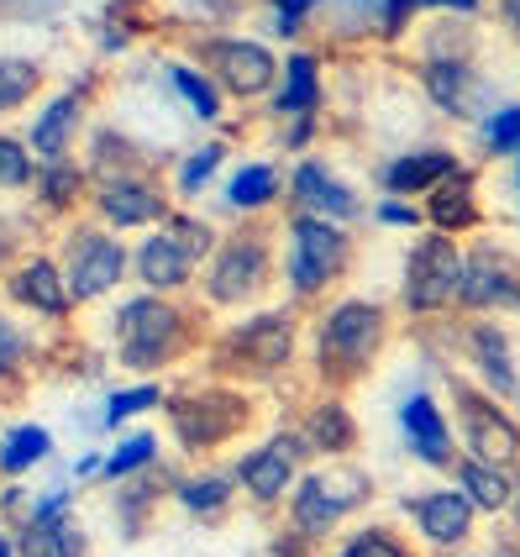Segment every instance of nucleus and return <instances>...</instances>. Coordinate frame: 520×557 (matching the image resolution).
<instances>
[{
  "instance_id": "1",
  "label": "nucleus",
  "mask_w": 520,
  "mask_h": 557,
  "mask_svg": "<svg viewBox=\"0 0 520 557\" xmlns=\"http://www.w3.org/2000/svg\"><path fill=\"white\" fill-rule=\"evenodd\" d=\"M179 342V310L143 295L122 310V363L132 369H158Z\"/></svg>"
},
{
  "instance_id": "2",
  "label": "nucleus",
  "mask_w": 520,
  "mask_h": 557,
  "mask_svg": "<svg viewBox=\"0 0 520 557\" xmlns=\"http://www.w3.org/2000/svg\"><path fill=\"white\" fill-rule=\"evenodd\" d=\"M247 421V400L226 389H200L189 400H174V432L184 447H215Z\"/></svg>"
},
{
  "instance_id": "3",
  "label": "nucleus",
  "mask_w": 520,
  "mask_h": 557,
  "mask_svg": "<svg viewBox=\"0 0 520 557\" xmlns=\"http://www.w3.org/2000/svg\"><path fill=\"white\" fill-rule=\"evenodd\" d=\"M363 495L368 479H358V473H315L295 490V527L306 536H326Z\"/></svg>"
},
{
  "instance_id": "4",
  "label": "nucleus",
  "mask_w": 520,
  "mask_h": 557,
  "mask_svg": "<svg viewBox=\"0 0 520 557\" xmlns=\"http://www.w3.org/2000/svg\"><path fill=\"white\" fill-rule=\"evenodd\" d=\"M342 263H347V237H342L337 226H326L321 216L295 221V252H289L295 289H321L326 278L342 274Z\"/></svg>"
},
{
  "instance_id": "5",
  "label": "nucleus",
  "mask_w": 520,
  "mask_h": 557,
  "mask_svg": "<svg viewBox=\"0 0 520 557\" xmlns=\"http://www.w3.org/2000/svg\"><path fill=\"white\" fill-rule=\"evenodd\" d=\"M458 405H462V436H468V447H473V458L479 463H516L520 458V426L499 410L494 400L484 395H473V389H458Z\"/></svg>"
},
{
  "instance_id": "6",
  "label": "nucleus",
  "mask_w": 520,
  "mask_h": 557,
  "mask_svg": "<svg viewBox=\"0 0 520 557\" xmlns=\"http://www.w3.org/2000/svg\"><path fill=\"white\" fill-rule=\"evenodd\" d=\"M462 263L458 248L447 237H426L421 248L410 252V278H405V295L416 310H436L453 300V289H462Z\"/></svg>"
},
{
  "instance_id": "7",
  "label": "nucleus",
  "mask_w": 520,
  "mask_h": 557,
  "mask_svg": "<svg viewBox=\"0 0 520 557\" xmlns=\"http://www.w3.org/2000/svg\"><path fill=\"white\" fill-rule=\"evenodd\" d=\"M379 337H384V315H379V306L347 300V306L332 310V321H326V332H321V347L337 358L342 369H358V363L373 358Z\"/></svg>"
},
{
  "instance_id": "8",
  "label": "nucleus",
  "mask_w": 520,
  "mask_h": 557,
  "mask_svg": "<svg viewBox=\"0 0 520 557\" xmlns=\"http://www.w3.org/2000/svg\"><path fill=\"white\" fill-rule=\"evenodd\" d=\"M126 269V252L111 243V237H79L74 252H69V295L74 300H95L106 295Z\"/></svg>"
},
{
  "instance_id": "9",
  "label": "nucleus",
  "mask_w": 520,
  "mask_h": 557,
  "mask_svg": "<svg viewBox=\"0 0 520 557\" xmlns=\"http://www.w3.org/2000/svg\"><path fill=\"white\" fill-rule=\"evenodd\" d=\"M263 269H269L263 243H252V237L232 243V248H221V258H215V269H211V295L226 300V306H243V300H252L263 289Z\"/></svg>"
},
{
  "instance_id": "10",
  "label": "nucleus",
  "mask_w": 520,
  "mask_h": 557,
  "mask_svg": "<svg viewBox=\"0 0 520 557\" xmlns=\"http://www.w3.org/2000/svg\"><path fill=\"white\" fill-rule=\"evenodd\" d=\"M468 306H516L520 310V274L505 263V252H473L468 269H462V289H458Z\"/></svg>"
},
{
  "instance_id": "11",
  "label": "nucleus",
  "mask_w": 520,
  "mask_h": 557,
  "mask_svg": "<svg viewBox=\"0 0 520 557\" xmlns=\"http://www.w3.org/2000/svg\"><path fill=\"white\" fill-rule=\"evenodd\" d=\"M410 516H416V527L426 531L431 542L453 547V542H462L473 531V499L462 490H436V495L410 499Z\"/></svg>"
},
{
  "instance_id": "12",
  "label": "nucleus",
  "mask_w": 520,
  "mask_h": 557,
  "mask_svg": "<svg viewBox=\"0 0 520 557\" xmlns=\"http://www.w3.org/2000/svg\"><path fill=\"white\" fill-rule=\"evenodd\" d=\"M211 63L232 95H258L274 85V59H269V48H258V42H215Z\"/></svg>"
},
{
  "instance_id": "13",
  "label": "nucleus",
  "mask_w": 520,
  "mask_h": 557,
  "mask_svg": "<svg viewBox=\"0 0 520 557\" xmlns=\"http://www.w3.org/2000/svg\"><path fill=\"white\" fill-rule=\"evenodd\" d=\"M405 436H410V447L426 458V463H453V432H447V421H442V410L426 400V395H410L405 400Z\"/></svg>"
},
{
  "instance_id": "14",
  "label": "nucleus",
  "mask_w": 520,
  "mask_h": 557,
  "mask_svg": "<svg viewBox=\"0 0 520 557\" xmlns=\"http://www.w3.org/2000/svg\"><path fill=\"white\" fill-rule=\"evenodd\" d=\"M232 347L243 352L252 369H278L289 358V347H295V332H289L284 315H258V321H247L243 332L232 337Z\"/></svg>"
},
{
  "instance_id": "15",
  "label": "nucleus",
  "mask_w": 520,
  "mask_h": 557,
  "mask_svg": "<svg viewBox=\"0 0 520 557\" xmlns=\"http://www.w3.org/2000/svg\"><path fill=\"white\" fill-rule=\"evenodd\" d=\"M237 473H243V484L258 499H278L284 490H289V479H295V453H289L284 442H269V447L247 453Z\"/></svg>"
},
{
  "instance_id": "16",
  "label": "nucleus",
  "mask_w": 520,
  "mask_h": 557,
  "mask_svg": "<svg viewBox=\"0 0 520 557\" xmlns=\"http://www.w3.org/2000/svg\"><path fill=\"white\" fill-rule=\"evenodd\" d=\"M79 553H85V536L63 516H37L22 531V557H79Z\"/></svg>"
},
{
  "instance_id": "17",
  "label": "nucleus",
  "mask_w": 520,
  "mask_h": 557,
  "mask_svg": "<svg viewBox=\"0 0 520 557\" xmlns=\"http://www.w3.org/2000/svg\"><path fill=\"white\" fill-rule=\"evenodd\" d=\"M137 269H143V278H148L153 289H174V284H184V278H189L195 258H189L174 237H148V243H143V252H137Z\"/></svg>"
},
{
  "instance_id": "18",
  "label": "nucleus",
  "mask_w": 520,
  "mask_h": 557,
  "mask_svg": "<svg viewBox=\"0 0 520 557\" xmlns=\"http://www.w3.org/2000/svg\"><path fill=\"white\" fill-rule=\"evenodd\" d=\"M458 484H462V495L473 499V510H505L516 499V484L505 479V468L479 463V458H468L458 468Z\"/></svg>"
},
{
  "instance_id": "19",
  "label": "nucleus",
  "mask_w": 520,
  "mask_h": 557,
  "mask_svg": "<svg viewBox=\"0 0 520 557\" xmlns=\"http://www.w3.org/2000/svg\"><path fill=\"white\" fill-rule=\"evenodd\" d=\"M100 211L116 221V226H143V221L163 216V200H158L148 185H132V180H116V185L100 195Z\"/></svg>"
},
{
  "instance_id": "20",
  "label": "nucleus",
  "mask_w": 520,
  "mask_h": 557,
  "mask_svg": "<svg viewBox=\"0 0 520 557\" xmlns=\"http://www.w3.org/2000/svg\"><path fill=\"white\" fill-rule=\"evenodd\" d=\"M295 195L306 200V206H315V211H326V216H352L358 211V200L347 195V189L321 169V163H300V174H295Z\"/></svg>"
},
{
  "instance_id": "21",
  "label": "nucleus",
  "mask_w": 520,
  "mask_h": 557,
  "mask_svg": "<svg viewBox=\"0 0 520 557\" xmlns=\"http://www.w3.org/2000/svg\"><path fill=\"white\" fill-rule=\"evenodd\" d=\"M74 122H79V100L74 95H59L42 116H37V126H32V148L42 158H59L69 143H74Z\"/></svg>"
},
{
  "instance_id": "22",
  "label": "nucleus",
  "mask_w": 520,
  "mask_h": 557,
  "mask_svg": "<svg viewBox=\"0 0 520 557\" xmlns=\"http://www.w3.org/2000/svg\"><path fill=\"white\" fill-rule=\"evenodd\" d=\"M453 174H458L453 153H410L389 169V189H395V195H410V189L442 185V180H453Z\"/></svg>"
},
{
  "instance_id": "23",
  "label": "nucleus",
  "mask_w": 520,
  "mask_h": 557,
  "mask_svg": "<svg viewBox=\"0 0 520 557\" xmlns=\"http://www.w3.org/2000/svg\"><path fill=\"white\" fill-rule=\"evenodd\" d=\"M16 295H22L27 306L48 310V315H63V306H69V289L59 284V269H53L48 258H32L27 269L16 274Z\"/></svg>"
},
{
  "instance_id": "24",
  "label": "nucleus",
  "mask_w": 520,
  "mask_h": 557,
  "mask_svg": "<svg viewBox=\"0 0 520 557\" xmlns=\"http://www.w3.org/2000/svg\"><path fill=\"white\" fill-rule=\"evenodd\" d=\"M48 447H53V442H48L42 426H16V432L0 442V468H5V473H22V468H32L37 458H48Z\"/></svg>"
},
{
  "instance_id": "25",
  "label": "nucleus",
  "mask_w": 520,
  "mask_h": 557,
  "mask_svg": "<svg viewBox=\"0 0 520 557\" xmlns=\"http://www.w3.org/2000/svg\"><path fill=\"white\" fill-rule=\"evenodd\" d=\"M426 85H431V100L447 106V111H468V69L458 59H436L426 69Z\"/></svg>"
},
{
  "instance_id": "26",
  "label": "nucleus",
  "mask_w": 520,
  "mask_h": 557,
  "mask_svg": "<svg viewBox=\"0 0 520 557\" xmlns=\"http://www.w3.org/2000/svg\"><path fill=\"white\" fill-rule=\"evenodd\" d=\"M473 195H468V180L458 174V185H442L436 189V200H431V221L436 226H447V232H458V226H473Z\"/></svg>"
},
{
  "instance_id": "27",
  "label": "nucleus",
  "mask_w": 520,
  "mask_h": 557,
  "mask_svg": "<svg viewBox=\"0 0 520 557\" xmlns=\"http://www.w3.org/2000/svg\"><path fill=\"white\" fill-rule=\"evenodd\" d=\"M473 347H479V363L490 373L494 389H516V369H510V352H505V337L494 326H473Z\"/></svg>"
},
{
  "instance_id": "28",
  "label": "nucleus",
  "mask_w": 520,
  "mask_h": 557,
  "mask_svg": "<svg viewBox=\"0 0 520 557\" xmlns=\"http://www.w3.org/2000/svg\"><path fill=\"white\" fill-rule=\"evenodd\" d=\"M274 106L278 111H310V106H315V63H310V53H295V59H289V79H284V90H278Z\"/></svg>"
},
{
  "instance_id": "29",
  "label": "nucleus",
  "mask_w": 520,
  "mask_h": 557,
  "mask_svg": "<svg viewBox=\"0 0 520 557\" xmlns=\"http://www.w3.org/2000/svg\"><path fill=\"white\" fill-rule=\"evenodd\" d=\"M310 436H315V447H326V453L352 447V421H347V410H342V405H321V410L310 416Z\"/></svg>"
},
{
  "instance_id": "30",
  "label": "nucleus",
  "mask_w": 520,
  "mask_h": 557,
  "mask_svg": "<svg viewBox=\"0 0 520 557\" xmlns=\"http://www.w3.org/2000/svg\"><path fill=\"white\" fill-rule=\"evenodd\" d=\"M274 189L278 180L269 163H247L243 174L232 180V206H263V200H274Z\"/></svg>"
},
{
  "instance_id": "31",
  "label": "nucleus",
  "mask_w": 520,
  "mask_h": 557,
  "mask_svg": "<svg viewBox=\"0 0 520 557\" xmlns=\"http://www.w3.org/2000/svg\"><path fill=\"white\" fill-rule=\"evenodd\" d=\"M232 495V479H221V473H206V479H184L179 484V499L189 510H221Z\"/></svg>"
},
{
  "instance_id": "32",
  "label": "nucleus",
  "mask_w": 520,
  "mask_h": 557,
  "mask_svg": "<svg viewBox=\"0 0 520 557\" xmlns=\"http://www.w3.org/2000/svg\"><path fill=\"white\" fill-rule=\"evenodd\" d=\"M37 85V69L22 59H0V111H11L16 100H27Z\"/></svg>"
},
{
  "instance_id": "33",
  "label": "nucleus",
  "mask_w": 520,
  "mask_h": 557,
  "mask_svg": "<svg viewBox=\"0 0 520 557\" xmlns=\"http://www.w3.org/2000/svg\"><path fill=\"white\" fill-rule=\"evenodd\" d=\"M337 557H410V553L399 547L389 531H358V536H352Z\"/></svg>"
},
{
  "instance_id": "34",
  "label": "nucleus",
  "mask_w": 520,
  "mask_h": 557,
  "mask_svg": "<svg viewBox=\"0 0 520 557\" xmlns=\"http://www.w3.org/2000/svg\"><path fill=\"white\" fill-rule=\"evenodd\" d=\"M32 180V158L22 153V143L0 137V189H16Z\"/></svg>"
},
{
  "instance_id": "35",
  "label": "nucleus",
  "mask_w": 520,
  "mask_h": 557,
  "mask_svg": "<svg viewBox=\"0 0 520 557\" xmlns=\"http://www.w3.org/2000/svg\"><path fill=\"white\" fill-rule=\"evenodd\" d=\"M153 447H158L153 436H132L126 447H116V453L106 458V473H111V479H122V473H132V468H143L148 458H153Z\"/></svg>"
},
{
  "instance_id": "36",
  "label": "nucleus",
  "mask_w": 520,
  "mask_h": 557,
  "mask_svg": "<svg viewBox=\"0 0 520 557\" xmlns=\"http://www.w3.org/2000/svg\"><path fill=\"white\" fill-rule=\"evenodd\" d=\"M148 405H158V389H153V384H137V389H122V395H111V405H106V421L116 426V421H126V416H137V410H148Z\"/></svg>"
},
{
  "instance_id": "37",
  "label": "nucleus",
  "mask_w": 520,
  "mask_h": 557,
  "mask_svg": "<svg viewBox=\"0 0 520 557\" xmlns=\"http://www.w3.org/2000/svg\"><path fill=\"white\" fill-rule=\"evenodd\" d=\"M490 148L494 153H520V106H505L490 122Z\"/></svg>"
},
{
  "instance_id": "38",
  "label": "nucleus",
  "mask_w": 520,
  "mask_h": 557,
  "mask_svg": "<svg viewBox=\"0 0 520 557\" xmlns=\"http://www.w3.org/2000/svg\"><path fill=\"white\" fill-rule=\"evenodd\" d=\"M174 85H179L184 100H189L200 116H215V90L200 79V74H195V69H174Z\"/></svg>"
},
{
  "instance_id": "39",
  "label": "nucleus",
  "mask_w": 520,
  "mask_h": 557,
  "mask_svg": "<svg viewBox=\"0 0 520 557\" xmlns=\"http://www.w3.org/2000/svg\"><path fill=\"white\" fill-rule=\"evenodd\" d=\"M215 163H221V143H211V148H200V153L189 158V163H184V174H179V189H184V195H195V189L206 185Z\"/></svg>"
},
{
  "instance_id": "40",
  "label": "nucleus",
  "mask_w": 520,
  "mask_h": 557,
  "mask_svg": "<svg viewBox=\"0 0 520 557\" xmlns=\"http://www.w3.org/2000/svg\"><path fill=\"white\" fill-rule=\"evenodd\" d=\"M42 189H48V200H53V206L74 200V189H79V169H63V163H53V169L42 174Z\"/></svg>"
},
{
  "instance_id": "41",
  "label": "nucleus",
  "mask_w": 520,
  "mask_h": 557,
  "mask_svg": "<svg viewBox=\"0 0 520 557\" xmlns=\"http://www.w3.org/2000/svg\"><path fill=\"white\" fill-rule=\"evenodd\" d=\"M22 352H27V342H22V332L0 315V373H11L16 363H22Z\"/></svg>"
},
{
  "instance_id": "42",
  "label": "nucleus",
  "mask_w": 520,
  "mask_h": 557,
  "mask_svg": "<svg viewBox=\"0 0 520 557\" xmlns=\"http://www.w3.org/2000/svg\"><path fill=\"white\" fill-rule=\"evenodd\" d=\"M174 226H179V232H174V243H179L189 258H200V252L211 248V232H206V226H195V221H174Z\"/></svg>"
},
{
  "instance_id": "43",
  "label": "nucleus",
  "mask_w": 520,
  "mask_h": 557,
  "mask_svg": "<svg viewBox=\"0 0 520 557\" xmlns=\"http://www.w3.org/2000/svg\"><path fill=\"white\" fill-rule=\"evenodd\" d=\"M278 5V32H295V16L310 11V5H321V0H274Z\"/></svg>"
},
{
  "instance_id": "44",
  "label": "nucleus",
  "mask_w": 520,
  "mask_h": 557,
  "mask_svg": "<svg viewBox=\"0 0 520 557\" xmlns=\"http://www.w3.org/2000/svg\"><path fill=\"white\" fill-rule=\"evenodd\" d=\"M410 5H416V0H389V16H384V27H389V32H399V27H405V16H410Z\"/></svg>"
},
{
  "instance_id": "45",
  "label": "nucleus",
  "mask_w": 520,
  "mask_h": 557,
  "mask_svg": "<svg viewBox=\"0 0 520 557\" xmlns=\"http://www.w3.org/2000/svg\"><path fill=\"white\" fill-rule=\"evenodd\" d=\"M379 216H384V221H395V226H416V211H405V206H384Z\"/></svg>"
},
{
  "instance_id": "46",
  "label": "nucleus",
  "mask_w": 520,
  "mask_h": 557,
  "mask_svg": "<svg viewBox=\"0 0 520 557\" xmlns=\"http://www.w3.org/2000/svg\"><path fill=\"white\" fill-rule=\"evenodd\" d=\"M421 5H458V11H473L479 0H421Z\"/></svg>"
},
{
  "instance_id": "47",
  "label": "nucleus",
  "mask_w": 520,
  "mask_h": 557,
  "mask_svg": "<svg viewBox=\"0 0 520 557\" xmlns=\"http://www.w3.org/2000/svg\"><path fill=\"white\" fill-rule=\"evenodd\" d=\"M505 16H510V27L520 32V0H505Z\"/></svg>"
},
{
  "instance_id": "48",
  "label": "nucleus",
  "mask_w": 520,
  "mask_h": 557,
  "mask_svg": "<svg viewBox=\"0 0 520 557\" xmlns=\"http://www.w3.org/2000/svg\"><path fill=\"white\" fill-rule=\"evenodd\" d=\"M342 5H352V11H363V5H373V0H342Z\"/></svg>"
},
{
  "instance_id": "49",
  "label": "nucleus",
  "mask_w": 520,
  "mask_h": 557,
  "mask_svg": "<svg viewBox=\"0 0 520 557\" xmlns=\"http://www.w3.org/2000/svg\"><path fill=\"white\" fill-rule=\"evenodd\" d=\"M0 557H11V547H5V542H0Z\"/></svg>"
},
{
  "instance_id": "50",
  "label": "nucleus",
  "mask_w": 520,
  "mask_h": 557,
  "mask_svg": "<svg viewBox=\"0 0 520 557\" xmlns=\"http://www.w3.org/2000/svg\"><path fill=\"white\" fill-rule=\"evenodd\" d=\"M516 499H520V479H516Z\"/></svg>"
}]
</instances>
